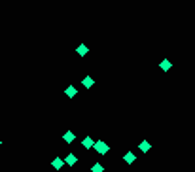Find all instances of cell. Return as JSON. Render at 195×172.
<instances>
[{
  "mask_svg": "<svg viewBox=\"0 0 195 172\" xmlns=\"http://www.w3.org/2000/svg\"><path fill=\"white\" fill-rule=\"evenodd\" d=\"M95 150L99 151L101 155H106V151L110 150V147H108V144H104V142H95Z\"/></svg>",
  "mask_w": 195,
  "mask_h": 172,
  "instance_id": "cell-1",
  "label": "cell"
},
{
  "mask_svg": "<svg viewBox=\"0 0 195 172\" xmlns=\"http://www.w3.org/2000/svg\"><path fill=\"white\" fill-rule=\"evenodd\" d=\"M66 96H68V98H74V96H76V87H74V85H68V87H66Z\"/></svg>",
  "mask_w": 195,
  "mask_h": 172,
  "instance_id": "cell-2",
  "label": "cell"
},
{
  "mask_svg": "<svg viewBox=\"0 0 195 172\" xmlns=\"http://www.w3.org/2000/svg\"><path fill=\"white\" fill-rule=\"evenodd\" d=\"M51 165H53V168H55V170H61V166L64 165V161L57 157V159H53V163H51Z\"/></svg>",
  "mask_w": 195,
  "mask_h": 172,
  "instance_id": "cell-3",
  "label": "cell"
},
{
  "mask_svg": "<svg viewBox=\"0 0 195 172\" xmlns=\"http://www.w3.org/2000/svg\"><path fill=\"white\" fill-rule=\"evenodd\" d=\"M93 85H95V80H93V78H89V76H87V78H83V87H87V89H89V87H93Z\"/></svg>",
  "mask_w": 195,
  "mask_h": 172,
  "instance_id": "cell-4",
  "label": "cell"
},
{
  "mask_svg": "<svg viewBox=\"0 0 195 172\" xmlns=\"http://www.w3.org/2000/svg\"><path fill=\"white\" fill-rule=\"evenodd\" d=\"M63 138H64V142H68V144H70L72 140H74V132H72V131H66Z\"/></svg>",
  "mask_w": 195,
  "mask_h": 172,
  "instance_id": "cell-5",
  "label": "cell"
},
{
  "mask_svg": "<svg viewBox=\"0 0 195 172\" xmlns=\"http://www.w3.org/2000/svg\"><path fill=\"white\" fill-rule=\"evenodd\" d=\"M161 70H170V68H173V63H170V61H161Z\"/></svg>",
  "mask_w": 195,
  "mask_h": 172,
  "instance_id": "cell-6",
  "label": "cell"
},
{
  "mask_svg": "<svg viewBox=\"0 0 195 172\" xmlns=\"http://www.w3.org/2000/svg\"><path fill=\"white\" fill-rule=\"evenodd\" d=\"M76 51H78V55H82V57H83V55L87 53V45H85V44H82V45H78V49H76Z\"/></svg>",
  "mask_w": 195,
  "mask_h": 172,
  "instance_id": "cell-7",
  "label": "cell"
},
{
  "mask_svg": "<svg viewBox=\"0 0 195 172\" xmlns=\"http://www.w3.org/2000/svg\"><path fill=\"white\" fill-rule=\"evenodd\" d=\"M83 147H91V146H95V142H93V138L91 136H87V138H83Z\"/></svg>",
  "mask_w": 195,
  "mask_h": 172,
  "instance_id": "cell-8",
  "label": "cell"
},
{
  "mask_svg": "<svg viewBox=\"0 0 195 172\" xmlns=\"http://www.w3.org/2000/svg\"><path fill=\"white\" fill-rule=\"evenodd\" d=\"M123 159H125V163H133V161H135V153H133V151H129V153H125V157H123Z\"/></svg>",
  "mask_w": 195,
  "mask_h": 172,
  "instance_id": "cell-9",
  "label": "cell"
},
{
  "mask_svg": "<svg viewBox=\"0 0 195 172\" xmlns=\"http://www.w3.org/2000/svg\"><path fill=\"white\" fill-rule=\"evenodd\" d=\"M64 161H66V163H68V165H76V161H78V159H76V157H74V155H72V153H70V155H68V157H66V159H64Z\"/></svg>",
  "mask_w": 195,
  "mask_h": 172,
  "instance_id": "cell-10",
  "label": "cell"
},
{
  "mask_svg": "<svg viewBox=\"0 0 195 172\" xmlns=\"http://www.w3.org/2000/svg\"><path fill=\"white\" fill-rule=\"evenodd\" d=\"M91 170H93V172H102L104 168H102V165H101V163H97V165H93V166H91Z\"/></svg>",
  "mask_w": 195,
  "mask_h": 172,
  "instance_id": "cell-11",
  "label": "cell"
},
{
  "mask_svg": "<svg viewBox=\"0 0 195 172\" xmlns=\"http://www.w3.org/2000/svg\"><path fill=\"white\" fill-rule=\"evenodd\" d=\"M140 150H142V151L146 153V151L150 150V144H148V142H142V144H140Z\"/></svg>",
  "mask_w": 195,
  "mask_h": 172,
  "instance_id": "cell-12",
  "label": "cell"
},
{
  "mask_svg": "<svg viewBox=\"0 0 195 172\" xmlns=\"http://www.w3.org/2000/svg\"><path fill=\"white\" fill-rule=\"evenodd\" d=\"M0 144H2V142H0Z\"/></svg>",
  "mask_w": 195,
  "mask_h": 172,
  "instance_id": "cell-13",
  "label": "cell"
}]
</instances>
